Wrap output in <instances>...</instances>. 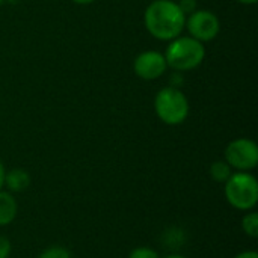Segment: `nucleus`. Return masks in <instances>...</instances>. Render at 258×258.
Returning a JSON list of instances; mask_svg holds the SVG:
<instances>
[{
    "label": "nucleus",
    "mask_w": 258,
    "mask_h": 258,
    "mask_svg": "<svg viewBox=\"0 0 258 258\" xmlns=\"http://www.w3.org/2000/svg\"><path fill=\"white\" fill-rule=\"evenodd\" d=\"M145 29L159 41H172L186 26V15L172 0H154L144 14Z\"/></svg>",
    "instance_id": "obj_1"
},
{
    "label": "nucleus",
    "mask_w": 258,
    "mask_h": 258,
    "mask_svg": "<svg viewBox=\"0 0 258 258\" xmlns=\"http://www.w3.org/2000/svg\"><path fill=\"white\" fill-rule=\"evenodd\" d=\"M165 60L175 71H190L200 67L206 57L204 44L192 36H177L169 41L165 51Z\"/></svg>",
    "instance_id": "obj_2"
},
{
    "label": "nucleus",
    "mask_w": 258,
    "mask_h": 258,
    "mask_svg": "<svg viewBox=\"0 0 258 258\" xmlns=\"http://www.w3.org/2000/svg\"><path fill=\"white\" fill-rule=\"evenodd\" d=\"M154 110L159 119L168 125H180L189 116V100L175 86L162 88L154 97Z\"/></svg>",
    "instance_id": "obj_3"
},
{
    "label": "nucleus",
    "mask_w": 258,
    "mask_h": 258,
    "mask_svg": "<svg viewBox=\"0 0 258 258\" xmlns=\"http://www.w3.org/2000/svg\"><path fill=\"white\" fill-rule=\"evenodd\" d=\"M225 198L237 210H252L258 203L257 178L245 171L231 174L225 181Z\"/></svg>",
    "instance_id": "obj_4"
},
{
    "label": "nucleus",
    "mask_w": 258,
    "mask_h": 258,
    "mask_svg": "<svg viewBox=\"0 0 258 258\" xmlns=\"http://www.w3.org/2000/svg\"><path fill=\"white\" fill-rule=\"evenodd\" d=\"M225 162L237 171H251L258 165V147L252 139L231 141L225 148Z\"/></svg>",
    "instance_id": "obj_5"
},
{
    "label": "nucleus",
    "mask_w": 258,
    "mask_h": 258,
    "mask_svg": "<svg viewBox=\"0 0 258 258\" xmlns=\"http://www.w3.org/2000/svg\"><path fill=\"white\" fill-rule=\"evenodd\" d=\"M189 36L195 38L200 42L213 41L221 32V21L218 15L207 9H197L190 15H187L186 26Z\"/></svg>",
    "instance_id": "obj_6"
},
{
    "label": "nucleus",
    "mask_w": 258,
    "mask_h": 258,
    "mask_svg": "<svg viewBox=\"0 0 258 258\" xmlns=\"http://www.w3.org/2000/svg\"><path fill=\"white\" fill-rule=\"evenodd\" d=\"M168 70L165 56L156 50H147L136 56L133 62V71L142 80H156L162 77Z\"/></svg>",
    "instance_id": "obj_7"
},
{
    "label": "nucleus",
    "mask_w": 258,
    "mask_h": 258,
    "mask_svg": "<svg viewBox=\"0 0 258 258\" xmlns=\"http://www.w3.org/2000/svg\"><path fill=\"white\" fill-rule=\"evenodd\" d=\"M5 186L11 194L24 192L30 186V175L24 169H11L5 174Z\"/></svg>",
    "instance_id": "obj_8"
},
{
    "label": "nucleus",
    "mask_w": 258,
    "mask_h": 258,
    "mask_svg": "<svg viewBox=\"0 0 258 258\" xmlns=\"http://www.w3.org/2000/svg\"><path fill=\"white\" fill-rule=\"evenodd\" d=\"M18 204L11 192L0 190V227H6L17 218Z\"/></svg>",
    "instance_id": "obj_9"
},
{
    "label": "nucleus",
    "mask_w": 258,
    "mask_h": 258,
    "mask_svg": "<svg viewBox=\"0 0 258 258\" xmlns=\"http://www.w3.org/2000/svg\"><path fill=\"white\" fill-rule=\"evenodd\" d=\"M210 177L216 181V183H225L231 174H233V168L225 162V160H216L210 165V171H209Z\"/></svg>",
    "instance_id": "obj_10"
},
{
    "label": "nucleus",
    "mask_w": 258,
    "mask_h": 258,
    "mask_svg": "<svg viewBox=\"0 0 258 258\" xmlns=\"http://www.w3.org/2000/svg\"><path fill=\"white\" fill-rule=\"evenodd\" d=\"M242 230L246 236H249L251 239L258 237V213L257 212H251L246 213L242 219Z\"/></svg>",
    "instance_id": "obj_11"
},
{
    "label": "nucleus",
    "mask_w": 258,
    "mask_h": 258,
    "mask_svg": "<svg viewBox=\"0 0 258 258\" xmlns=\"http://www.w3.org/2000/svg\"><path fill=\"white\" fill-rule=\"evenodd\" d=\"M38 258H71V254L62 246H50L44 249Z\"/></svg>",
    "instance_id": "obj_12"
},
{
    "label": "nucleus",
    "mask_w": 258,
    "mask_h": 258,
    "mask_svg": "<svg viewBox=\"0 0 258 258\" xmlns=\"http://www.w3.org/2000/svg\"><path fill=\"white\" fill-rule=\"evenodd\" d=\"M128 258H160L157 251L151 249V248H147V246H139V248H135L130 254Z\"/></svg>",
    "instance_id": "obj_13"
},
{
    "label": "nucleus",
    "mask_w": 258,
    "mask_h": 258,
    "mask_svg": "<svg viewBox=\"0 0 258 258\" xmlns=\"http://www.w3.org/2000/svg\"><path fill=\"white\" fill-rule=\"evenodd\" d=\"M177 5H178V8L181 9V12L184 15H190L192 12H195L198 9V2L197 0H180Z\"/></svg>",
    "instance_id": "obj_14"
},
{
    "label": "nucleus",
    "mask_w": 258,
    "mask_h": 258,
    "mask_svg": "<svg viewBox=\"0 0 258 258\" xmlns=\"http://www.w3.org/2000/svg\"><path fill=\"white\" fill-rule=\"evenodd\" d=\"M11 242L5 236H0V258H9L11 255Z\"/></svg>",
    "instance_id": "obj_15"
},
{
    "label": "nucleus",
    "mask_w": 258,
    "mask_h": 258,
    "mask_svg": "<svg viewBox=\"0 0 258 258\" xmlns=\"http://www.w3.org/2000/svg\"><path fill=\"white\" fill-rule=\"evenodd\" d=\"M234 258H258V254L255 251H245V252H240L239 255H236Z\"/></svg>",
    "instance_id": "obj_16"
},
{
    "label": "nucleus",
    "mask_w": 258,
    "mask_h": 258,
    "mask_svg": "<svg viewBox=\"0 0 258 258\" xmlns=\"http://www.w3.org/2000/svg\"><path fill=\"white\" fill-rule=\"evenodd\" d=\"M5 174H6V171H5V166H3V163L0 160V190L5 186Z\"/></svg>",
    "instance_id": "obj_17"
},
{
    "label": "nucleus",
    "mask_w": 258,
    "mask_h": 258,
    "mask_svg": "<svg viewBox=\"0 0 258 258\" xmlns=\"http://www.w3.org/2000/svg\"><path fill=\"white\" fill-rule=\"evenodd\" d=\"M73 3H76V5H91V3H94L95 0H71Z\"/></svg>",
    "instance_id": "obj_18"
},
{
    "label": "nucleus",
    "mask_w": 258,
    "mask_h": 258,
    "mask_svg": "<svg viewBox=\"0 0 258 258\" xmlns=\"http://www.w3.org/2000/svg\"><path fill=\"white\" fill-rule=\"evenodd\" d=\"M239 3H242V5H255L258 0H237Z\"/></svg>",
    "instance_id": "obj_19"
},
{
    "label": "nucleus",
    "mask_w": 258,
    "mask_h": 258,
    "mask_svg": "<svg viewBox=\"0 0 258 258\" xmlns=\"http://www.w3.org/2000/svg\"><path fill=\"white\" fill-rule=\"evenodd\" d=\"M163 258H187V257L180 255V254H171V255H166V257H163Z\"/></svg>",
    "instance_id": "obj_20"
},
{
    "label": "nucleus",
    "mask_w": 258,
    "mask_h": 258,
    "mask_svg": "<svg viewBox=\"0 0 258 258\" xmlns=\"http://www.w3.org/2000/svg\"><path fill=\"white\" fill-rule=\"evenodd\" d=\"M3 2H5V0H0V5H3Z\"/></svg>",
    "instance_id": "obj_21"
}]
</instances>
